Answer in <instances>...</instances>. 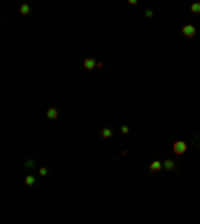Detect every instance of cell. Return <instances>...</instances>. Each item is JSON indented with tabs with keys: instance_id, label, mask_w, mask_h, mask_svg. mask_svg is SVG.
Segmentation results:
<instances>
[{
	"instance_id": "ba28073f",
	"label": "cell",
	"mask_w": 200,
	"mask_h": 224,
	"mask_svg": "<svg viewBox=\"0 0 200 224\" xmlns=\"http://www.w3.org/2000/svg\"><path fill=\"white\" fill-rule=\"evenodd\" d=\"M112 134H114V132H112L110 128H102V130H100V136H102V138H112Z\"/></svg>"
},
{
	"instance_id": "8992f818",
	"label": "cell",
	"mask_w": 200,
	"mask_h": 224,
	"mask_svg": "<svg viewBox=\"0 0 200 224\" xmlns=\"http://www.w3.org/2000/svg\"><path fill=\"white\" fill-rule=\"evenodd\" d=\"M162 166H164V170H166V172H172L174 168H176V164H174V160H164Z\"/></svg>"
},
{
	"instance_id": "8fae6325",
	"label": "cell",
	"mask_w": 200,
	"mask_h": 224,
	"mask_svg": "<svg viewBox=\"0 0 200 224\" xmlns=\"http://www.w3.org/2000/svg\"><path fill=\"white\" fill-rule=\"evenodd\" d=\"M190 10L194 12V14H200V2H194V4L190 6Z\"/></svg>"
},
{
	"instance_id": "4fadbf2b",
	"label": "cell",
	"mask_w": 200,
	"mask_h": 224,
	"mask_svg": "<svg viewBox=\"0 0 200 224\" xmlns=\"http://www.w3.org/2000/svg\"><path fill=\"white\" fill-rule=\"evenodd\" d=\"M144 16H146V18H152V16H154V10H152V8H148L146 12H144Z\"/></svg>"
},
{
	"instance_id": "9c48e42d",
	"label": "cell",
	"mask_w": 200,
	"mask_h": 224,
	"mask_svg": "<svg viewBox=\"0 0 200 224\" xmlns=\"http://www.w3.org/2000/svg\"><path fill=\"white\" fill-rule=\"evenodd\" d=\"M24 184H26V186H34V184H36V176H30V174H28V176L24 178Z\"/></svg>"
},
{
	"instance_id": "6da1fadb",
	"label": "cell",
	"mask_w": 200,
	"mask_h": 224,
	"mask_svg": "<svg viewBox=\"0 0 200 224\" xmlns=\"http://www.w3.org/2000/svg\"><path fill=\"white\" fill-rule=\"evenodd\" d=\"M172 150H174V154H178V156H182V154L188 150V144L184 142V140H176V142L172 144Z\"/></svg>"
},
{
	"instance_id": "277c9868",
	"label": "cell",
	"mask_w": 200,
	"mask_h": 224,
	"mask_svg": "<svg viewBox=\"0 0 200 224\" xmlns=\"http://www.w3.org/2000/svg\"><path fill=\"white\" fill-rule=\"evenodd\" d=\"M148 170L152 172V174H158L160 170H164V166H162L160 160H154V162H150V166H148Z\"/></svg>"
},
{
	"instance_id": "5bb4252c",
	"label": "cell",
	"mask_w": 200,
	"mask_h": 224,
	"mask_svg": "<svg viewBox=\"0 0 200 224\" xmlns=\"http://www.w3.org/2000/svg\"><path fill=\"white\" fill-rule=\"evenodd\" d=\"M128 132H130V128L126 126V124H124V126H120V134H128Z\"/></svg>"
},
{
	"instance_id": "7a4b0ae2",
	"label": "cell",
	"mask_w": 200,
	"mask_h": 224,
	"mask_svg": "<svg viewBox=\"0 0 200 224\" xmlns=\"http://www.w3.org/2000/svg\"><path fill=\"white\" fill-rule=\"evenodd\" d=\"M182 36H184V38H194L196 36V26L194 24H184V26H182Z\"/></svg>"
},
{
	"instance_id": "9a60e30c",
	"label": "cell",
	"mask_w": 200,
	"mask_h": 224,
	"mask_svg": "<svg viewBox=\"0 0 200 224\" xmlns=\"http://www.w3.org/2000/svg\"><path fill=\"white\" fill-rule=\"evenodd\" d=\"M196 146L200 148V136H198V138H196Z\"/></svg>"
},
{
	"instance_id": "52a82bcc",
	"label": "cell",
	"mask_w": 200,
	"mask_h": 224,
	"mask_svg": "<svg viewBox=\"0 0 200 224\" xmlns=\"http://www.w3.org/2000/svg\"><path fill=\"white\" fill-rule=\"evenodd\" d=\"M30 12H32V8H30V4H22V6H20V14H22V16H28Z\"/></svg>"
},
{
	"instance_id": "3957f363",
	"label": "cell",
	"mask_w": 200,
	"mask_h": 224,
	"mask_svg": "<svg viewBox=\"0 0 200 224\" xmlns=\"http://www.w3.org/2000/svg\"><path fill=\"white\" fill-rule=\"evenodd\" d=\"M82 66H84V70H92V68H96L98 66V60H94V58H84V60H82Z\"/></svg>"
},
{
	"instance_id": "7c38bea8",
	"label": "cell",
	"mask_w": 200,
	"mask_h": 224,
	"mask_svg": "<svg viewBox=\"0 0 200 224\" xmlns=\"http://www.w3.org/2000/svg\"><path fill=\"white\" fill-rule=\"evenodd\" d=\"M38 176H48V168H40V170H38Z\"/></svg>"
},
{
	"instance_id": "5b68a950",
	"label": "cell",
	"mask_w": 200,
	"mask_h": 224,
	"mask_svg": "<svg viewBox=\"0 0 200 224\" xmlns=\"http://www.w3.org/2000/svg\"><path fill=\"white\" fill-rule=\"evenodd\" d=\"M58 116H60V112H58V108H56V106H50V108L46 110V118L54 120V118H58Z\"/></svg>"
},
{
	"instance_id": "30bf717a",
	"label": "cell",
	"mask_w": 200,
	"mask_h": 224,
	"mask_svg": "<svg viewBox=\"0 0 200 224\" xmlns=\"http://www.w3.org/2000/svg\"><path fill=\"white\" fill-rule=\"evenodd\" d=\"M34 164H36V160H34V158H28V160L24 162V168H34Z\"/></svg>"
}]
</instances>
